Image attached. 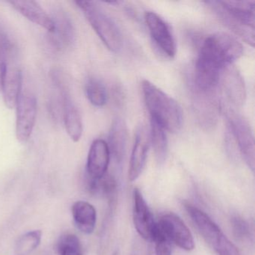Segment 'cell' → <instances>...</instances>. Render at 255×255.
Returning <instances> with one entry per match:
<instances>
[{
	"label": "cell",
	"mask_w": 255,
	"mask_h": 255,
	"mask_svg": "<svg viewBox=\"0 0 255 255\" xmlns=\"http://www.w3.org/2000/svg\"><path fill=\"white\" fill-rule=\"evenodd\" d=\"M243 54L242 44L228 34L218 32L207 37L195 64V89L202 93L213 92L220 81L222 71Z\"/></svg>",
	"instance_id": "6da1fadb"
},
{
	"label": "cell",
	"mask_w": 255,
	"mask_h": 255,
	"mask_svg": "<svg viewBox=\"0 0 255 255\" xmlns=\"http://www.w3.org/2000/svg\"><path fill=\"white\" fill-rule=\"evenodd\" d=\"M206 3L228 29L254 47L255 1H208Z\"/></svg>",
	"instance_id": "7a4b0ae2"
},
{
	"label": "cell",
	"mask_w": 255,
	"mask_h": 255,
	"mask_svg": "<svg viewBox=\"0 0 255 255\" xmlns=\"http://www.w3.org/2000/svg\"><path fill=\"white\" fill-rule=\"evenodd\" d=\"M142 92L150 119L165 130L175 133L183 125V112L178 103L147 80L142 82Z\"/></svg>",
	"instance_id": "3957f363"
},
{
	"label": "cell",
	"mask_w": 255,
	"mask_h": 255,
	"mask_svg": "<svg viewBox=\"0 0 255 255\" xmlns=\"http://www.w3.org/2000/svg\"><path fill=\"white\" fill-rule=\"evenodd\" d=\"M94 30L106 47L112 52H119L123 44L120 29L113 19L97 4L92 1H76Z\"/></svg>",
	"instance_id": "277c9868"
},
{
	"label": "cell",
	"mask_w": 255,
	"mask_h": 255,
	"mask_svg": "<svg viewBox=\"0 0 255 255\" xmlns=\"http://www.w3.org/2000/svg\"><path fill=\"white\" fill-rule=\"evenodd\" d=\"M185 208L203 238L218 255H241L235 245L207 213L189 203L185 204Z\"/></svg>",
	"instance_id": "5b68a950"
},
{
	"label": "cell",
	"mask_w": 255,
	"mask_h": 255,
	"mask_svg": "<svg viewBox=\"0 0 255 255\" xmlns=\"http://www.w3.org/2000/svg\"><path fill=\"white\" fill-rule=\"evenodd\" d=\"M23 86V75L19 59L17 46L10 40L5 48L2 69L1 88L2 98L5 107L15 108L17 100L21 93Z\"/></svg>",
	"instance_id": "8992f818"
},
{
	"label": "cell",
	"mask_w": 255,
	"mask_h": 255,
	"mask_svg": "<svg viewBox=\"0 0 255 255\" xmlns=\"http://www.w3.org/2000/svg\"><path fill=\"white\" fill-rule=\"evenodd\" d=\"M230 128L246 163L255 171V138L249 122L243 116L234 110L227 112Z\"/></svg>",
	"instance_id": "52a82bcc"
},
{
	"label": "cell",
	"mask_w": 255,
	"mask_h": 255,
	"mask_svg": "<svg viewBox=\"0 0 255 255\" xmlns=\"http://www.w3.org/2000/svg\"><path fill=\"white\" fill-rule=\"evenodd\" d=\"M61 77L60 74L57 73L53 74V80L59 89V95L62 100V116L65 129L71 140L74 142H77L83 135V125L81 115L73 101L66 83Z\"/></svg>",
	"instance_id": "ba28073f"
},
{
	"label": "cell",
	"mask_w": 255,
	"mask_h": 255,
	"mask_svg": "<svg viewBox=\"0 0 255 255\" xmlns=\"http://www.w3.org/2000/svg\"><path fill=\"white\" fill-rule=\"evenodd\" d=\"M16 108V137L20 142L30 138L36 122L37 100L33 94L22 90Z\"/></svg>",
	"instance_id": "9c48e42d"
},
{
	"label": "cell",
	"mask_w": 255,
	"mask_h": 255,
	"mask_svg": "<svg viewBox=\"0 0 255 255\" xmlns=\"http://www.w3.org/2000/svg\"><path fill=\"white\" fill-rule=\"evenodd\" d=\"M158 225L171 243L185 251L193 250L195 241L193 236L186 224L177 215L165 213L161 217Z\"/></svg>",
	"instance_id": "30bf717a"
},
{
	"label": "cell",
	"mask_w": 255,
	"mask_h": 255,
	"mask_svg": "<svg viewBox=\"0 0 255 255\" xmlns=\"http://www.w3.org/2000/svg\"><path fill=\"white\" fill-rule=\"evenodd\" d=\"M144 19L150 35L158 47L168 57H174L177 53V45L168 23L153 11L146 12Z\"/></svg>",
	"instance_id": "8fae6325"
},
{
	"label": "cell",
	"mask_w": 255,
	"mask_h": 255,
	"mask_svg": "<svg viewBox=\"0 0 255 255\" xmlns=\"http://www.w3.org/2000/svg\"><path fill=\"white\" fill-rule=\"evenodd\" d=\"M55 29L50 33V41L58 51H65L75 41V31L69 16L63 10H56L52 16Z\"/></svg>",
	"instance_id": "7c38bea8"
},
{
	"label": "cell",
	"mask_w": 255,
	"mask_h": 255,
	"mask_svg": "<svg viewBox=\"0 0 255 255\" xmlns=\"http://www.w3.org/2000/svg\"><path fill=\"white\" fill-rule=\"evenodd\" d=\"M132 218L138 234L144 240H150L156 223L141 191L137 188L133 191Z\"/></svg>",
	"instance_id": "4fadbf2b"
},
{
	"label": "cell",
	"mask_w": 255,
	"mask_h": 255,
	"mask_svg": "<svg viewBox=\"0 0 255 255\" xmlns=\"http://www.w3.org/2000/svg\"><path fill=\"white\" fill-rule=\"evenodd\" d=\"M110 161L108 144L103 139H96L89 149L87 173L89 179L99 180L107 174Z\"/></svg>",
	"instance_id": "5bb4252c"
},
{
	"label": "cell",
	"mask_w": 255,
	"mask_h": 255,
	"mask_svg": "<svg viewBox=\"0 0 255 255\" xmlns=\"http://www.w3.org/2000/svg\"><path fill=\"white\" fill-rule=\"evenodd\" d=\"M220 82L230 102L235 107L243 106L246 101V86L239 71L232 65L227 67L222 71Z\"/></svg>",
	"instance_id": "9a60e30c"
},
{
	"label": "cell",
	"mask_w": 255,
	"mask_h": 255,
	"mask_svg": "<svg viewBox=\"0 0 255 255\" xmlns=\"http://www.w3.org/2000/svg\"><path fill=\"white\" fill-rule=\"evenodd\" d=\"M8 3L17 10L23 17L41 27L45 29L49 33L54 31L55 25L53 18L50 17L44 8L35 1L32 0H17L10 1Z\"/></svg>",
	"instance_id": "2e32d148"
},
{
	"label": "cell",
	"mask_w": 255,
	"mask_h": 255,
	"mask_svg": "<svg viewBox=\"0 0 255 255\" xmlns=\"http://www.w3.org/2000/svg\"><path fill=\"white\" fill-rule=\"evenodd\" d=\"M149 149L148 135L144 128L138 129L131 153L128 177L130 181L137 180L141 175L147 160Z\"/></svg>",
	"instance_id": "e0dca14e"
},
{
	"label": "cell",
	"mask_w": 255,
	"mask_h": 255,
	"mask_svg": "<svg viewBox=\"0 0 255 255\" xmlns=\"http://www.w3.org/2000/svg\"><path fill=\"white\" fill-rule=\"evenodd\" d=\"M128 141V128L123 119L117 118L113 121L109 135L108 147L110 155L117 162H122L126 152Z\"/></svg>",
	"instance_id": "ac0fdd59"
},
{
	"label": "cell",
	"mask_w": 255,
	"mask_h": 255,
	"mask_svg": "<svg viewBox=\"0 0 255 255\" xmlns=\"http://www.w3.org/2000/svg\"><path fill=\"white\" fill-rule=\"evenodd\" d=\"M72 216L76 226L81 232L86 234L94 232L97 222V212L94 206L86 201H77L72 206Z\"/></svg>",
	"instance_id": "d6986e66"
},
{
	"label": "cell",
	"mask_w": 255,
	"mask_h": 255,
	"mask_svg": "<svg viewBox=\"0 0 255 255\" xmlns=\"http://www.w3.org/2000/svg\"><path fill=\"white\" fill-rule=\"evenodd\" d=\"M165 129L157 122L150 119V138L158 162L165 161L168 152V140Z\"/></svg>",
	"instance_id": "ffe728a7"
},
{
	"label": "cell",
	"mask_w": 255,
	"mask_h": 255,
	"mask_svg": "<svg viewBox=\"0 0 255 255\" xmlns=\"http://www.w3.org/2000/svg\"><path fill=\"white\" fill-rule=\"evenodd\" d=\"M86 94L92 105L102 107L107 104V91L104 85L96 79H89L86 84Z\"/></svg>",
	"instance_id": "44dd1931"
},
{
	"label": "cell",
	"mask_w": 255,
	"mask_h": 255,
	"mask_svg": "<svg viewBox=\"0 0 255 255\" xmlns=\"http://www.w3.org/2000/svg\"><path fill=\"white\" fill-rule=\"evenodd\" d=\"M42 238L40 230L29 231L22 235L16 243L15 251L17 255H27L39 246Z\"/></svg>",
	"instance_id": "7402d4cb"
},
{
	"label": "cell",
	"mask_w": 255,
	"mask_h": 255,
	"mask_svg": "<svg viewBox=\"0 0 255 255\" xmlns=\"http://www.w3.org/2000/svg\"><path fill=\"white\" fill-rule=\"evenodd\" d=\"M57 251L59 255H83L80 240L72 234H64L59 238Z\"/></svg>",
	"instance_id": "603a6c76"
},
{
	"label": "cell",
	"mask_w": 255,
	"mask_h": 255,
	"mask_svg": "<svg viewBox=\"0 0 255 255\" xmlns=\"http://www.w3.org/2000/svg\"><path fill=\"white\" fill-rule=\"evenodd\" d=\"M154 244L155 255H171V242L158 223L150 239Z\"/></svg>",
	"instance_id": "cb8c5ba5"
},
{
	"label": "cell",
	"mask_w": 255,
	"mask_h": 255,
	"mask_svg": "<svg viewBox=\"0 0 255 255\" xmlns=\"http://www.w3.org/2000/svg\"><path fill=\"white\" fill-rule=\"evenodd\" d=\"M233 227L236 236L239 238H247L250 235V229L249 225L246 221L243 220L241 218L236 217L233 220Z\"/></svg>",
	"instance_id": "d4e9b609"
},
{
	"label": "cell",
	"mask_w": 255,
	"mask_h": 255,
	"mask_svg": "<svg viewBox=\"0 0 255 255\" xmlns=\"http://www.w3.org/2000/svg\"><path fill=\"white\" fill-rule=\"evenodd\" d=\"M11 38L5 29L0 26V88H1V80H2V69H3L4 58H5V48Z\"/></svg>",
	"instance_id": "484cf974"
}]
</instances>
